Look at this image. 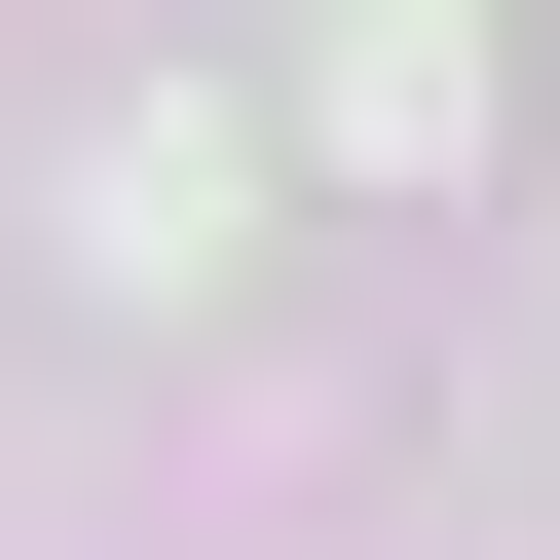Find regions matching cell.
<instances>
[{
  "mask_svg": "<svg viewBox=\"0 0 560 560\" xmlns=\"http://www.w3.org/2000/svg\"><path fill=\"white\" fill-rule=\"evenodd\" d=\"M300 113H337L374 187H448V150H486V0H337V38H300Z\"/></svg>",
  "mask_w": 560,
  "mask_h": 560,
  "instance_id": "6da1fadb",
  "label": "cell"
}]
</instances>
